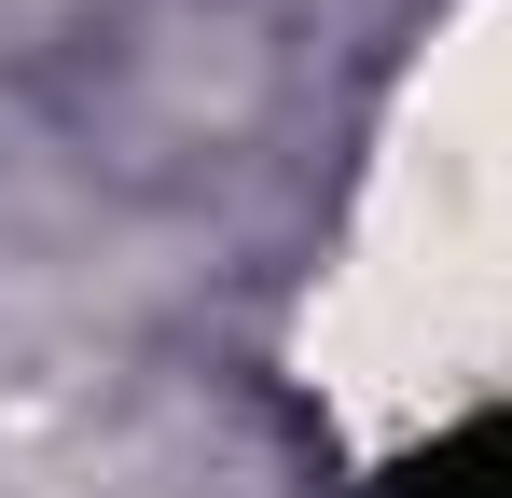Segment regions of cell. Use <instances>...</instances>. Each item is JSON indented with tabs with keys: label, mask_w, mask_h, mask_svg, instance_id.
Instances as JSON below:
<instances>
[{
	"label": "cell",
	"mask_w": 512,
	"mask_h": 498,
	"mask_svg": "<svg viewBox=\"0 0 512 498\" xmlns=\"http://www.w3.org/2000/svg\"><path fill=\"white\" fill-rule=\"evenodd\" d=\"M374 498H512V402L457 415L443 443H416V457H388L374 471Z\"/></svg>",
	"instance_id": "1"
}]
</instances>
